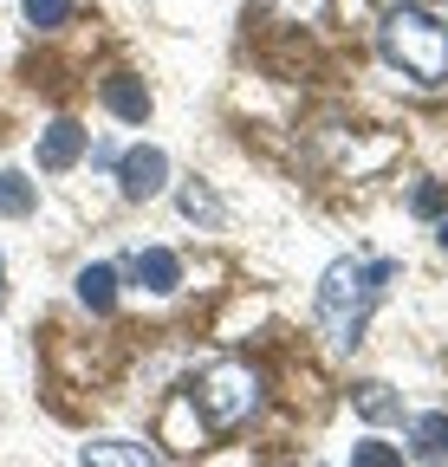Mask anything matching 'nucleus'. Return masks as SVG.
Here are the masks:
<instances>
[{"label": "nucleus", "mask_w": 448, "mask_h": 467, "mask_svg": "<svg viewBox=\"0 0 448 467\" xmlns=\"http://www.w3.org/2000/svg\"><path fill=\"white\" fill-rule=\"evenodd\" d=\"M20 7H26V26H39V33L72 20V0H20Z\"/></svg>", "instance_id": "4468645a"}, {"label": "nucleus", "mask_w": 448, "mask_h": 467, "mask_svg": "<svg viewBox=\"0 0 448 467\" xmlns=\"http://www.w3.org/2000/svg\"><path fill=\"white\" fill-rule=\"evenodd\" d=\"M202 416H208V429H241L254 409H260V377L247 370V364H214L208 377H202Z\"/></svg>", "instance_id": "7ed1b4c3"}, {"label": "nucleus", "mask_w": 448, "mask_h": 467, "mask_svg": "<svg viewBox=\"0 0 448 467\" xmlns=\"http://www.w3.org/2000/svg\"><path fill=\"white\" fill-rule=\"evenodd\" d=\"M410 208H416V214H422V221H435V214H442V208H448V195H442V182H422V189H416V195H410Z\"/></svg>", "instance_id": "dca6fc26"}, {"label": "nucleus", "mask_w": 448, "mask_h": 467, "mask_svg": "<svg viewBox=\"0 0 448 467\" xmlns=\"http://www.w3.org/2000/svg\"><path fill=\"white\" fill-rule=\"evenodd\" d=\"M358 409H364L370 422H397L403 416V396L390 389V383H358Z\"/></svg>", "instance_id": "f8f14e48"}, {"label": "nucleus", "mask_w": 448, "mask_h": 467, "mask_svg": "<svg viewBox=\"0 0 448 467\" xmlns=\"http://www.w3.org/2000/svg\"><path fill=\"white\" fill-rule=\"evenodd\" d=\"M0 299H7V273H0Z\"/></svg>", "instance_id": "a211bd4d"}, {"label": "nucleus", "mask_w": 448, "mask_h": 467, "mask_svg": "<svg viewBox=\"0 0 448 467\" xmlns=\"http://www.w3.org/2000/svg\"><path fill=\"white\" fill-rule=\"evenodd\" d=\"M176 208H182L189 221H202V227H214V221H221V195H214L208 182H189V189L176 195Z\"/></svg>", "instance_id": "ddd939ff"}, {"label": "nucleus", "mask_w": 448, "mask_h": 467, "mask_svg": "<svg viewBox=\"0 0 448 467\" xmlns=\"http://www.w3.org/2000/svg\"><path fill=\"white\" fill-rule=\"evenodd\" d=\"M410 448H416L422 467H448V409H429V416H416Z\"/></svg>", "instance_id": "6e6552de"}, {"label": "nucleus", "mask_w": 448, "mask_h": 467, "mask_svg": "<svg viewBox=\"0 0 448 467\" xmlns=\"http://www.w3.org/2000/svg\"><path fill=\"white\" fill-rule=\"evenodd\" d=\"M78 461L85 467H162V454L150 441H130V435H98L78 448Z\"/></svg>", "instance_id": "423d86ee"}, {"label": "nucleus", "mask_w": 448, "mask_h": 467, "mask_svg": "<svg viewBox=\"0 0 448 467\" xmlns=\"http://www.w3.org/2000/svg\"><path fill=\"white\" fill-rule=\"evenodd\" d=\"M397 279V266L390 260H331L325 279H318V325L331 331V344H358L377 299H383V285Z\"/></svg>", "instance_id": "f257e3e1"}, {"label": "nucleus", "mask_w": 448, "mask_h": 467, "mask_svg": "<svg viewBox=\"0 0 448 467\" xmlns=\"http://www.w3.org/2000/svg\"><path fill=\"white\" fill-rule=\"evenodd\" d=\"M104 104L118 110L124 124H143V117H150V91H143V78H130V72L104 78Z\"/></svg>", "instance_id": "1a4fd4ad"}, {"label": "nucleus", "mask_w": 448, "mask_h": 467, "mask_svg": "<svg viewBox=\"0 0 448 467\" xmlns=\"http://www.w3.org/2000/svg\"><path fill=\"white\" fill-rule=\"evenodd\" d=\"M85 124H72V117H59V124H46V137H39V169L46 175H66L78 156H85Z\"/></svg>", "instance_id": "0eeeda50"}, {"label": "nucleus", "mask_w": 448, "mask_h": 467, "mask_svg": "<svg viewBox=\"0 0 448 467\" xmlns=\"http://www.w3.org/2000/svg\"><path fill=\"white\" fill-rule=\"evenodd\" d=\"M435 241H442V254H448V221H442V227H435Z\"/></svg>", "instance_id": "f3484780"}, {"label": "nucleus", "mask_w": 448, "mask_h": 467, "mask_svg": "<svg viewBox=\"0 0 448 467\" xmlns=\"http://www.w3.org/2000/svg\"><path fill=\"white\" fill-rule=\"evenodd\" d=\"M39 208V195H33V182L20 169H0V214H14V221H26Z\"/></svg>", "instance_id": "9b49d317"}, {"label": "nucleus", "mask_w": 448, "mask_h": 467, "mask_svg": "<svg viewBox=\"0 0 448 467\" xmlns=\"http://www.w3.org/2000/svg\"><path fill=\"white\" fill-rule=\"evenodd\" d=\"M118 279H130V285H143V292H156V299H162V292L182 285V260H176L170 247H137V254L118 266Z\"/></svg>", "instance_id": "39448f33"}, {"label": "nucleus", "mask_w": 448, "mask_h": 467, "mask_svg": "<svg viewBox=\"0 0 448 467\" xmlns=\"http://www.w3.org/2000/svg\"><path fill=\"white\" fill-rule=\"evenodd\" d=\"M72 285H78V299H85L91 312H110V306H118V266H85Z\"/></svg>", "instance_id": "9d476101"}, {"label": "nucleus", "mask_w": 448, "mask_h": 467, "mask_svg": "<svg viewBox=\"0 0 448 467\" xmlns=\"http://www.w3.org/2000/svg\"><path fill=\"white\" fill-rule=\"evenodd\" d=\"M162 182H170V156H162L156 143H137L118 156V195L124 202H156Z\"/></svg>", "instance_id": "20e7f679"}, {"label": "nucleus", "mask_w": 448, "mask_h": 467, "mask_svg": "<svg viewBox=\"0 0 448 467\" xmlns=\"http://www.w3.org/2000/svg\"><path fill=\"white\" fill-rule=\"evenodd\" d=\"M383 58L416 85H448V26L429 7H390L377 26Z\"/></svg>", "instance_id": "f03ea898"}, {"label": "nucleus", "mask_w": 448, "mask_h": 467, "mask_svg": "<svg viewBox=\"0 0 448 467\" xmlns=\"http://www.w3.org/2000/svg\"><path fill=\"white\" fill-rule=\"evenodd\" d=\"M351 467H403V454L390 448V441H358L351 448Z\"/></svg>", "instance_id": "2eb2a0df"}]
</instances>
